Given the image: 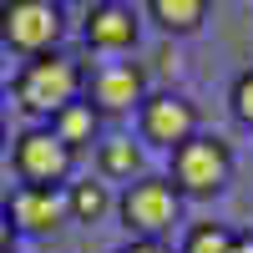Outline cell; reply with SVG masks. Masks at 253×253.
<instances>
[{
	"label": "cell",
	"mask_w": 253,
	"mask_h": 253,
	"mask_svg": "<svg viewBox=\"0 0 253 253\" xmlns=\"http://www.w3.org/2000/svg\"><path fill=\"white\" fill-rule=\"evenodd\" d=\"M182 253H233V233H228L223 223H198L193 233H187Z\"/></svg>",
	"instance_id": "14"
},
{
	"label": "cell",
	"mask_w": 253,
	"mask_h": 253,
	"mask_svg": "<svg viewBox=\"0 0 253 253\" xmlns=\"http://www.w3.org/2000/svg\"><path fill=\"white\" fill-rule=\"evenodd\" d=\"M10 233H15V228H10V213L0 208V253H10Z\"/></svg>",
	"instance_id": "17"
},
{
	"label": "cell",
	"mask_w": 253,
	"mask_h": 253,
	"mask_svg": "<svg viewBox=\"0 0 253 253\" xmlns=\"http://www.w3.org/2000/svg\"><path fill=\"white\" fill-rule=\"evenodd\" d=\"M61 31H66V15L51 0H10V5H0V41L10 51L46 56V51H56Z\"/></svg>",
	"instance_id": "4"
},
{
	"label": "cell",
	"mask_w": 253,
	"mask_h": 253,
	"mask_svg": "<svg viewBox=\"0 0 253 253\" xmlns=\"http://www.w3.org/2000/svg\"><path fill=\"white\" fill-rule=\"evenodd\" d=\"M142 137L167 147V152H177L187 137H198V112L193 101L177 96V91H157L142 101Z\"/></svg>",
	"instance_id": "7"
},
{
	"label": "cell",
	"mask_w": 253,
	"mask_h": 253,
	"mask_svg": "<svg viewBox=\"0 0 253 253\" xmlns=\"http://www.w3.org/2000/svg\"><path fill=\"white\" fill-rule=\"evenodd\" d=\"M96 162L107 177H132V172H142V147L132 137H112V142H101Z\"/></svg>",
	"instance_id": "13"
},
{
	"label": "cell",
	"mask_w": 253,
	"mask_h": 253,
	"mask_svg": "<svg viewBox=\"0 0 253 253\" xmlns=\"http://www.w3.org/2000/svg\"><path fill=\"white\" fill-rule=\"evenodd\" d=\"M10 228H20V233H51V228H61L71 218V208H66V193L61 187H31V182H20L15 193H10Z\"/></svg>",
	"instance_id": "8"
},
{
	"label": "cell",
	"mask_w": 253,
	"mask_h": 253,
	"mask_svg": "<svg viewBox=\"0 0 253 253\" xmlns=\"http://www.w3.org/2000/svg\"><path fill=\"white\" fill-rule=\"evenodd\" d=\"M66 208H71V218L76 223H101L107 218V208H112V193H107V182H76L71 193H66Z\"/></svg>",
	"instance_id": "12"
},
{
	"label": "cell",
	"mask_w": 253,
	"mask_h": 253,
	"mask_svg": "<svg viewBox=\"0 0 253 253\" xmlns=\"http://www.w3.org/2000/svg\"><path fill=\"white\" fill-rule=\"evenodd\" d=\"M228 101H233V117H238L243 126H253V66L233 81V96H228Z\"/></svg>",
	"instance_id": "15"
},
{
	"label": "cell",
	"mask_w": 253,
	"mask_h": 253,
	"mask_svg": "<svg viewBox=\"0 0 253 253\" xmlns=\"http://www.w3.org/2000/svg\"><path fill=\"white\" fill-rule=\"evenodd\" d=\"M0 147H5V122H0Z\"/></svg>",
	"instance_id": "20"
},
{
	"label": "cell",
	"mask_w": 253,
	"mask_h": 253,
	"mask_svg": "<svg viewBox=\"0 0 253 253\" xmlns=\"http://www.w3.org/2000/svg\"><path fill=\"white\" fill-rule=\"evenodd\" d=\"M147 15H152L162 31L187 36V31H198L208 20V0H147Z\"/></svg>",
	"instance_id": "10"
},
{
	"label": "cell",
	"mask_w": 253,
	"mask_h": 253,
	"mask_svg": "<svg viewBox=\"0 0 253 253\" xmlns=\"http://www.w3.org/2000/svg\"><path fill=\"white\" fill-rule=\"evenodd\" d=\"M117 208H122L126 233L162 243V233L182 218V193L172 187V177H137V182L122 193V203H117Z\"/></svg>",
	"instance_id": "3"
},
{
	"label": "cell",
	"mask_w": 253,
	"mask_h": 253,
	"mask_svg": "<svg viewBox=\"0 0 253 253\" xmlns=\"http://www.w3.org/2000/svg\"><path fill=\"white\" fill-rule=\"evenodd\" d=\"M157 61H162V71H177V66H182V56H177L172 46H162V51H157Z\"/></svg>",
	"instance_id": "18"
},
{
	"label": "cell",
	"mask_w": 253,
	"mask_h": 253,
	"mask_svg": "<svg viewBox=\"0 0 253 253\" xmlns=\"http://www.w3.org/2000/svg\"><path fill=\"white\" fill-rule=\"evenodd\" d=\"M233 253H253V238H238L233 233Z\"/></svg>",
	"instance_id": "19"
},
{
	"label": "cell",
	"mask_w": 253,
	"mask_h": 253,
	"mask_svg": "<svg viewBox=\"0 0 253 253\" xmlns=\"http://www.w3.org/2000/svg\"><path fill=\"white\" fill-rule=\"evenodd\" d=\"M51 137L66 142L71 152H76V147H86V142L96 137V112H91V101H71V107H61V112L51 117Z\"/></svg>",
	"instance_id": "11"
},
{
	"label": "cell",
	"mask_w": 253,
	"mask_h": 253,
	"mask_svg": "<svg viewBox=\"0 0 253 253\" xmlns=\"http://www.w3.org/2000/svg\"><path fill=\"white\" fill-rule=\"evenodd\" d=\"M86 101L91 112L101 117H117V112H132L147 101V71L137 61H107V66H96L91 81H86Z\"/></svg>",
	"instance_id": "6"
},
{
	"label": "cell",
	"mask_w": 253,
	"mask_h": 253,
	"mask_svg": "<svg viewBox=\"0 0 253 253\" xmlns=\"http://www.w3.org/2000/svg\"><path fill=\"white\" fill-rule=\"evenodd\" d=\"M81 86H86V71L76 66V56L66 51H46L31 56L15 76V107L31 117H56L61 107L81 101Z\"/></svg>",
	"instance_id": "1"
},
{
	"label": "cell",
	"mask_w": 253,
	"mask_h": 253,
	"mask_svg": "<svg viewBox=\"0 0 253 253\" xmlns=\"http://www.w3.org/2000/svg\"><path fill=\"white\" fill-rule=\"evenodd\" d=\"M233 177V152H228L223 137H187L177 152H172V187L187 198H213L228 187Z\"/></svg>",
	"instance_id": "2"
},
{
	"label": "cell",
	"mask_w": 253,
	"mask_h": 253,
	"mask_svg": "<svg viewBox=\"0 0 253 253\" xmlns=\"http://www.w3.org/2000/svg\"><path fill=\"white\" fill-rule=\"evenodd\" d=\"M122 253H172V248H167V243H152V238H132Z\"/></svg>",
	"instance_id": "16"
},
{
	"label": "cell",
	"mask_w": 253,
	"mask_h": 253,
	"mask_svg": "<svg viewBox=\"0 0 253 253\" xmlns=\"http://www.w3.org/2000/svg\"><path fill=\"white\" fill-rule=\"evenodd\" d=\"M86 46H96V51H126V46H137V15L126 5H112V0L91 5L86 10Z\"/></svg>",
	"instance_id": "9"
},
{
	"label": "cell",
	"mask_w": 253,
	"mask_h": 253,
	"mask_svg": "<svg viewBox=\"0 0 253 253\" xmlns=\"http://www.w3.org/2000/svg\"><path fill=\"white\" fill-rule=\"evenodd\" d=\"M15 172L26 177L31 187H61V177L71 172V147L51 137V126H31V132L15 137Z\"/></svg>",
	"instance_id": "5"
}]
</instances>
